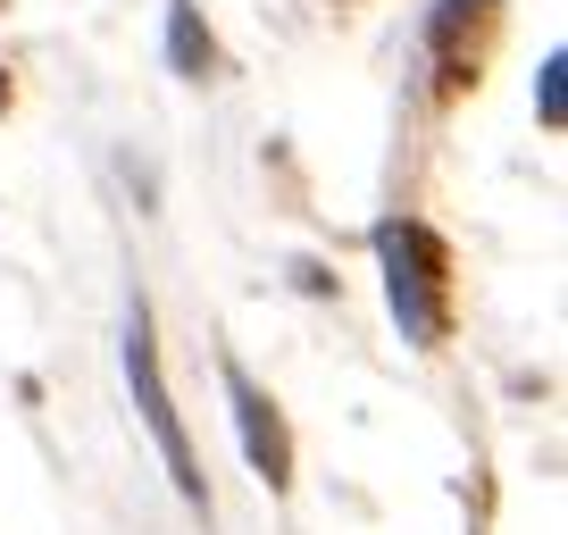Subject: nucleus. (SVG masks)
I'll list each match as a JSON object with an SVG mask.
<instances>
[{
    "label": "nucleus",
    "instance_id": "f257e3e1",
    "mask_svg": "<svg viewBox=\"0 0 568 535\" xmlns=\"http://www.w3.org/2000/svg\"><path fill=\"white\" fill-rule=\"evenodd\" d=\"M376 251H385V276H393V319H402V335L435 343L444 335V276H452L444 243H435L418 218H402V226L376 234Z\"/></svg>",
    "mask_w": 568,
    "mask_h": 535
},
{
    "label": "nucleus",
    "instance_id": "f03ea898",
    "mask_svg": "<svg viewBox=\"0 0 568 535\" xmlns=\"http://www.w3.org/2000/svg\"><path fill=\"white\" fill-rule=\"evenodd\" d=\"M125 385H134V411H142V427H151V444H160L176 494L193 502V511H210V485H201V461H193V444H184V418H176V402H168V385H160V352H151L142 302H134V326H125Z\"/></svg>",
    "mask_w": 568,
    "mask_h": 535
},
{
    "label": "nucleus",
    "instance_id": "7ed1b4c3",
    "mask_svg": "<svg viewBox=\"0 0 568 535\" xmlns=\"http://www.w3.org/2000/svg\"><path fill=\"white\" fill-rule=\"evenodd\" d=\"M226 393H234V418H243V452H251V468H260L267 485H284V477H293V435H284L276 402H267V393L251 385L234 360H226Z\"/></svg>",
    "mask_w": 568,
    "mask_h": 535
},
{
    "label": "nucleus",
    "instance_id": "20e7f679",
    "mask_svg": "<svg viewBox=\"0 0 568 535\" xmlns=\"http://www.w3.org/2000/svg\"><path fill=\"white\" fill-rule=\"evenodd\" d=\"M168 42H176V68L184 75H210V34H201L193 0H168Z\"/></svg>",
    "mask_w": 568,
    "mask_h": 535
},
{
    "label": "nucleus",
    "instance_id": "39448f33",
    "mask_svg": "<svg viewBox=\"0 0 568 535\" xmlns=\"http://www.w3.org/2000/svg\"><path fill=\"white\" fill-rule=\"evenodd\" d=\"M0 109H9V68H0Z\"/></svg>",
    "mask_w": 568,
    "mask_h": 535
}]
</instances>
